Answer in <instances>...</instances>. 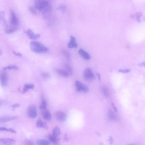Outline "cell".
I'll use <instances>...</instances> for the list:
<instances>
[{
    "instance_id": "cell-40",
    "label": "cell",
    "mask_w": 145,
    "mask_h": 145,
    "mask_svg": "<svg viewBox=\"0 0 145 145\" xmlns=\"http://www.w3.org/2000/svg\"><path fill=\"white\" fill-rule=\"evenodd\" d=\"M3 101L0 100V106H1L3 104Z\"/></svg>"
},
{
    "instance_id": "cell-7",
    "label": "cell",
    "mask_w": 145,
    "mask_h": 145,
    "mask_svg": "<svg viewBox=\"0 0 145 145\" xmlns=\"http://www.w3.org/2000/svg\"><path fill=\"white\" fill-rule=\"evenodd\" d=\"M84 79L88 81L92 80L95 78L94 73L89 68H87L85 70L84 73Z\"/></svg>"
},
{
    "instance_id": "cell-29",
    "label": "cell",
    "mask_w": 145,
    "mask_h": 145,
    "mask_svg": "<svg viewBox=\"0 0 145 145\" xmlns=\"http://www.w3.org/2000/svg\"><path fill=\"white\" fill-rule=\"evenodd\" d=\"M29 9L30 12L34 15H36L37 14V9L34 7L30 6L29 7Z\"/></svg>"
},
{
    "instance_id": "cell-16",
    "label": "cell",
    "mask_w": 145,
    "mask_h": 145,
    "mask_svg": "<svg viewBox=\"0 0 145 145\" xmlns=\"http://www.w3.org/2000/svg\"><path fill=\"white\" fill-rule=\"evenodd\" d=\"M109 118L111 121H116L117 120V118L115 113L111 109H109L108 111Z\"/></svg>"
},
{
    "instance_id": "cell-33",
    "label": "cell",
    "mask_w": 145,
    "mask_h": 145,
    "mask_svg": "<svg viewBox=\"0 0 145 145\" xmlns=\"http://www.w3.org/2000/svg\"><path fill=\"white\" fill-rule=\"evenodd\" d=\"M25 143L26 145H33V143L31 141L29 140H26L25 141Z\"/></svg>"
},
{
    "instance_id": "cell-26",
    "label": "cell",
    "mask_w": 145,
    "mask_h": 145,
    "mask_svg": "<svg viewBox=\"0 0 145 145\" xmlns=\"http://www.w3.org/2000/svg\"><path fill=\"white\" fill-rule=\"evenodd\" d=\"M7 131L11 132L13 133H16V131L11 128H8L5 127H0V132Z\"/></svg>"
},
{
    "instance_id": "cell-11",
    "label": "cell",
    "mask_w": 145,
    "mask_h": 145,
    "mask_svg": "<svg viewBox=\"0 0 145 145\" xmlns=\"http://www.w3.org/2000/svg\"><path fill=\"white\" fill-rule=\"evenodd\" d=\"M16 143L14 139L8 138H0V143L5 144H13Z\"/></svg>"
},
{
    "instance_id": "cell-39",
    "label": "cell",
    "mask_w": 145,
    "mask_h": 145,
    "mask_svg": "<svg viewBox=\"0 0 145 145\" xmlns=\"http://www.w3.org/2000/svg\"><path fill=\"white\" fill-rule=\"evenodd\" d=\"M96 75L98 77L99 80H100L101 79V77L100 74L98 73H96Z\"/></svg>"
},
{
    "instance_id": "cell-23",
    "label": "cell",
    "mask_w": 145,
    "mask_h": 145,
    "mask_svg": "<svg viewBox=\"0 0 145 145\" xmlns=\"http://www.w3.org/2000/svg\"><path fill=\"white\" fill-rule=\"evenodd\" d=\"M102 92L104 96L106 98H109L110 95L109 92L108 88L106 86H104L102 88Z\"/></svg>"
},
{
    "instance_id": "cell-25",
    "label": "cell",
    "mask_w": 145,
    "mask_h": 145,
    "mask_svg": "<svg viewBox=\"0 0 145 145\" xmlns=\"http://www.w3.org/2000/svg\"><path fill=\"white\" fill-rule=\"evenodd\" d=\"M19 69L18 67L15 65H10L5 67L3 69L4 71L14 70H17Z\"/></svg>"
},
{
    "instance_id": "cell-24",
    "label": "cell",
    "mask_w": 145,
    "mask_h": 145,
    "mask_svg": "<svg viewBox=\"0 0 145 145\" xmlns=\"http://www.w3.org/2000/svg\"><path fill=\"white\" fill-rule=\"evenodd\" d=\"M63 67H64V69L69 74V75H71L73 73V69L72 67L67 64H65Z\"/></svg>"
},
{
    "instance_id": "cell-14",
    "label": "cell",
    "mask_w": 145,
    "mask_h": 145,
    "mask_svg": "<svg viewBox=\"0 0 145 145\" xmlns=\"http://www.w3.org/2000/svg\"><path fill=\"white\" fill-rule=\"evenodd\" d=\"M68 47L70 49L76 48L77 47L78 45L75 37L71 36L70 41L68 45Z\"/></svg>"
},
{
    "instance_id": "cell-38",
    "label": "cell",
    "mask_w": 145,
    "mask_h": 145,
    "mask_svg": "<svg viewBox=\"0 0 145 145\" xmlns=\"http://www.w3.org/2000/svg\"><path fill=\"white\" fill-rule=\"evenodd\" d=\"M138 65L140 67H144L145 65V63L144 62L140 63H139Z\"/></svg>"
},
{
    "instance_id": "cell-6",
    "label": "cell",
    "mask_w": 145,
    "mask_h": 145,
    "mask_svg": "<svg viewBox=\"0 0 145 145\" xmlns=\"http://www.w3.org/2000/svg\"><path fill=\"white\" fill-rule=\"evenodd\" d=\"M9 76L8 74L6 72L2 73L0 75V83L1 85L4 87H7L8 85Z\"/></svg>"
},
{
    "instance_id": "cell-10",
    "label": "cell",
    "mask_w": 145,
    "mask_h": 145,
    "mask_svg": "<svg viewBox=\"0 0 145 145\" xmlns=\"http://www.w3.org/2000/svg\"><path fill=\"white\" fill-rule=\"evenodd\" d=\"M18 27H16L10 26L9 25H6L5 30L7 34H11L15 32L18 29Z\"/></svg>"
},
{
    "instance_id": "cell-13",
    "label": "cell",
    "mask_w": 145,
    "mask_h": 145,
    "mask_svg": "<svg viewBox=\"0 0 145 145\" xmlns=\"http://www.w3.org/2000/svg\"><path fill=\"white\" fill-rule=\"evenodd\" d=\"M42 112V115L44 119L47 121H50L52 116L50 112L48 110L46 109L43 110Z\"/></svg>"
},
{
    "instance_id": "cell-27",
    "label": "cell",
    "mask_w": 145,
    "mask_h": 145,
    "mask_svg": "<svg viewBox=\"0 0 145 145\" xmlns=\"http://www.w3.org/2000/svg\"><path fill=\"white\" fill-rule=\"evenodd\" d=\"M62 54L65 56L66 59L69 61L70 59V55L69 52L66 49H63L62 51Z\"/></svg>"
},
{
    "instance_id": "cell-4",
    "label": "cell",
    "mask_w": 145,
    "mask_h": 145,
    "mask_svg": "<svg viewBox=\"0 0 145 145\" xmlns=\"http://www.w3.org/2000/svg\"><path fill=\"white\" fill-rule=\"evenodd\" d=\"M9 25L12 26L19 27L18 19L15 13L12 10H11L10 11V18Z\"/></svg>"
},
{
    "instance_id": "cell-19",
    "label": "cell",
    "mask_w": 145,
    "mask_h": 145,
    "mask_svg": "<svg viewBox=\"0 0 145 145\" xmlns=\"http://www.w3.org/2000/svg\"><path fill=\"white\" fill-rule=\"evenodd\" d=\"M48 140L50 142L53 143H56L58 142L60 139L59 137H57L53 135H50L48 136Z\"/></svg>"
},
{
    "instance_id": "cell-30",
    "label": "cell",
    "mask_w": 145,
    "mask_h": 145,
    "mask_svg": "<svg viewBox=\"0 0 145 145\" xmlns=\"http://www.w3.org/2000/svg\"><path fill=\"white\" fill-rule=\"evenodd\" d=\"M47 106V103L45 100H44L40 106V109L44 110L46 109Z\"/></svg>"
},
{
    "instance_id": "cell-20",
    "label": "cell",
    "mask_w": 145,
    "mask_h": 145,
    "mask_svg": "<svg viewBox=\"0 0 145 145\" xmlns=\"http://www.w3.org/2000/svg\"><path fill=\"white\" fill-rule=\"evenodd\" d=\"M53 135L57 137H59L61 132V129L58 126H56L53 129Z\"/></svg>"
},
{
    "instance_id": "cell-18",
    "label": "cell",
    "mask_w": 145,
    "mask_h": 145,
    "mask_svg": "<svg viewBox=\"0 0 145 145\" xmlns=\"http://www.w3.org/2000/svg\"><path fill=\"white\" fill-rule=\"evenodd\" d=\"M17 118L16 116H4L0 118V122H5L12 120H15Z\"/></svg>"
},
{
    "instance_id": "cell-36",
    "label": "cell",
    "mask_w": 145,
    "mask_h": 145,
    "mask_svg": "<svg viewBox=\"0 0 145 145\" xmlns=\"http://www.w3.org/2000/svg\"><path fill=\"white\" fill-rule=\"evenodd\" d=\"M63 139L66 142H68L69 141L68 138L67 134H65L63 137Z\"/></svg>"
},
{
    "instance_id": "cell-15",
    "label": "cell",
    "mask_w": 145,
    "mask_h": 145,
    "mask_svg": "<svg viewBox=\"0 0 145 145\" xmlns=\"http://www.w3.org/2000/svg\"><path fill=\"white\" fill-rule=\"evenodd\" d=\"M36 126L38 128H43L46 130L48 128L46 123L42 121L41 119H39L37 121Z\"/></svg>"
},
{
    "instance_id": "cell-17",
    "label": "cell",
    "mask_w": 145,
    "mask_h": 145,
    "mask_svg": "<svg viewBox=\"0 0 145 145\" xmlns=\"http://www.w3.org/2000/svg\"><path fill=\"white\" fill-rule=\"evenodd\" d=\"M56 72L60 76L64 77H67L70 76L69 74L64 69H58L56 70Z\"/></svg>"
},
{
    "instance_id": "cell-28",
    "label": "cell",
    "mask_w": 145,
    "mask_h": 145,
    "mask_svg": "<svg viewBox=\"0 0 145 145\" xmlns=\"http://www.w3.org/2000/svg\"><path fill=\"white\" fill-rule=\"evenodd\" d=\"M58 9L62 13H65L66 10V6L64 4L60 5L58 7Z\"/></svg>"
},
{
    "instance_id": "cell-35",
    "label": "cell",
    "mask_w": 145,
    "mask_h": 145,
    "mask_svg": "<svg viewBox=\"0 0 145 145\" xmlns=\"http://www.w3.org/2000/svg\"><path fill=\"white\" fill-rule=\"evenodd\" d=\"M13 54H14L16 56H19L20 57H22L23 56V55L21 53L16 52L14 51H13Z\"/></svg>"
},
{
    "instance_id": "cell-34",
    "label": "cell",
    "mask_w": 145,
    "mask_h": 145,
    "mask_svg": "<svg viewBox=\"0 0 145 145\" xmlns=\"http://www.w3.org/2000/svg\"><path fill=\"white\" fill-rule=\"evenodd\" d=\"M20 105L18 104H14L12 106L13 109L14 110L16 108L20 107Z\"/></svg>"
},
{
    "instance_id": "cell-21",
    "label": "cell",
    "mask_w": 145,
    "mask_h": 145,
    "mask_svg": "<svg viewBox=\"0 0 145 145\" xmlns=\"http://www.w3.org/2000/svg\"><path fill=\"white\" fill-rule=\"evenodd\" d=\"M34 88V85L33 84H26L25 85L22 93H25L29 90L33 89Z\"/></svg>"
},
{
    "instance_id": "cell-12",
    "label": "cell",
    "mask_w": 145,
    "mask_h": 145,
    "mask_svg": "<svg viewBox=\"0 0 145 145\" xmlns=\"http://www.w3.org/2000/svg\"><path fill=\"white\" fill-rule=\"evenodd\" d=\"M78 52L81 57L85 60H89L91 58L90 55L82 49H79Z\"/></svg>"
},
{
    "instance_id": "cell-32",
    "label": "cell",
    "mask_w": 145,
    "mask_h": 145,
    "mask_svg": "<svg viewBox=\"0 0 145 145\" xmlns=\"http://www.w3.org/2000/svg\"><path fill=\"white\" fill-rule=\"evenodd\" d=\"M131 70L130 69H120L119 70V72L123 73H127L130 72Z\"/></svg>"
},
{
    "instance_id": "cell-9",
    "label": "cell",
    "mask_w": 145,
    "mask_h": 145,
    "mask_svg": "<svg viewBox=\"0 0 145 145\" xmlns=\"http://www.w3.org/2000/svg\"><path fill=\"white\" fill-rule=\"evenodd\" d=\"M27 36L30 39L36 40L40 37V35L38 34H35L32 30L29 29L25 31Z\"/></svg>"
},
{
    "instance_id": "cell-22",
    "label": "cell",
    "mask_w": 145,
    "mask_h": 145,
    "mask_svg": "<svg viewBox=\"0 0 145 145\" xmlns=\"http://www.w3.org/2000/svg\"><path fill=\"white\" fill-rule=\"evenodd\" d=\"M37 144L39 145H48L50 144V142L46 139H40L37 140L36 142Z\"/></svg>"
},
{
    "instance_id": "cell-5",
    "label": "cell",
    "mask_w": 145,
    "mask_h": 145,
    "mask_svg": "<svg viewBox=\"0 0 145 145\" xmlns=\"http://www.w3.org/2000/svg\"><path fill=\"white\" fill-rule=\"evenodd\" d=\"M28 116L31 119H35L37 117V108L34 105H31L28 108L27 111Z\"/></svg>"
},
{
    "instance_id": "cell-1",
    "label": "cell",
    "mask_w": 145,
    "mask_h": 145,
    "mask_svg": "<svg viewBox=\"0 0 145 145\" xmlns=\"http://www.w3.org/2000/svg\"><path fill=\"white\" fill-rule=\"evenodd\" d=\"M30 46L31 50L37 53H45L48 50V48L43 44L38 41H31L30 42Z\"/></svg>"
},
{
    "instance_id": "cell-8",
    "label": "cell",
    "mask_w": 145,
    "mask_h": 145,
    "mask_svg": "<svg viewBox=\"0 0 145 145\" xmlns=\"http://www.w3.org/2000/svg\"><path fill=\"white\" fill-rule=\"evenodd\" d=\"M55 116L56 119L58 121L61 122L65 121L67 118V115L66 113L62 111L56 112L55 114Z\"/></svg>"
},
{
    "instance_id": "cell-2",
    "label": "cell",
    "mask_w": 145,
    "mask_h": 145,
    "mask_svg": "<svg viewBox=\"0 0 145 145\" xmlns=\"http://www.w3.org/2000/svg\"><path fill=\"white\" fill-rule=\"evenodd\" d=\"M49 3L46 1L44 0H36L34 2V7L41 12L49 5Z\"/></svg>"
},
{
    "instance_id": "cell-3",
    "label": "cell",
    "mask_w": 145,
    "mask_h": 145,
    "mask_svg": "<svg viewBox=\"0 0 145 145\" xmlns=\"http://www.w3.org/2000/svg\"><path fill=\"white\" fill-rule=\"evenodd\" d=\"M76 86L77 92L87 93L89 91V88L86 85L79 80L76 81Z\"/></svg>"
},
{
    "instance_id": "cell-41",
    "label": "cell",
    "mask_w": 145,
    "mask_h": 145,
    "mask_svg": "<svg viewBox=\"0 0 145 145\" xmlns=\"http://www.w3.org/2000/svg\"><path fill=\"white\" fill-rule=\"evenodd\" d=\"M110 143H112L113 141V139L111 137H110Z\"/></svg>"
},
{
    "instance_id": "cell-31",
    "label": "cell",
    "mask_w": 145,
    "mask_h": 145,
    "mask_svg": "<svg viewBox=\"0 0 145 145\" xmlns=\"http://www.w3.org/2000/svg\"><path fill=\"white\" fill-rule=\"evenodd\" d=\"M41 76L43 79H49L50 77V75L49 73L47 72L42 73L41 74Z\"/></svg>"
},
{
    "instance_id": "cell-37",
    "label": "cell",
    "mask_w": 145,
    "mask_h": 145,
    "mask_svg": "<svg viewBox=\"0 0 145 145\" xmlns=\"http://www.w3.org/2000/svg\"><path fill=\"white\" fill-rule=\"evenodd\" d=\"M112 107L115 110V111L116 112H117V108L115 106L114 103H112Z\"/></svg>"
}]
</instances>
